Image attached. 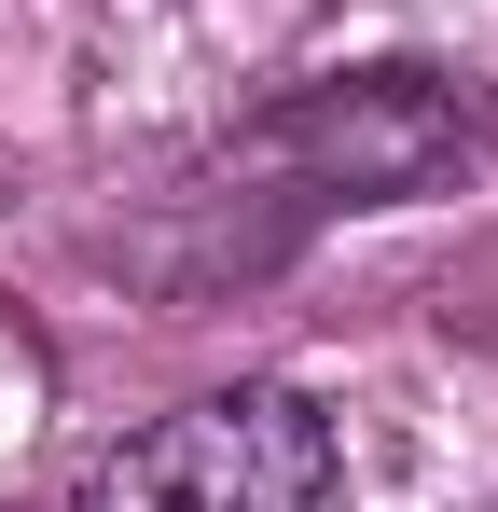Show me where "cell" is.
<instances>
[{"label":"cell","mask_w":498,"mask_h":512,"mask_svg":"<svg viewBox=\"0 0 498 512\" xmlns=\"http://www.w3.org/2000/svg\"><path fill=\"white\" fill-rule=\"evenodd\" d=\"M485 139H498V111L443 70H332L249 125V167L305 180L332 208H415V194L485 167Z\"/></svg>","instance_id":"obj_2"},{"label":"cell","mask_w":498,"mask_h":512,"mask_svg":"<svg viewBox=\"0 0 498 512\" xmlns=\"http://www.w3.org/2000/svg\"><path fill=\"white\" fill-rule=\"evenodd\" d=\"M346 499V443L305 388H208L180 416L125 429L70 512H332Z\"/></svg>","instance_id":"obj_1"}]
</instances>
